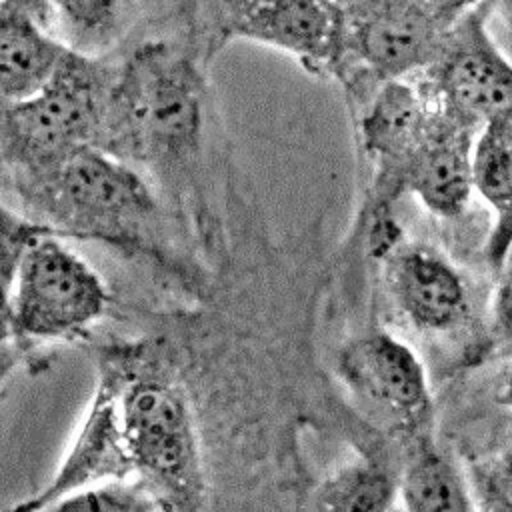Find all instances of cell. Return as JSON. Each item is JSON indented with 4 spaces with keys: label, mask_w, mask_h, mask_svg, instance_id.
Wrapping results in <instances>:
<instances>
[{
    "label": "cell",
    "mask_w": 512,
    "mask_h": 512,
    "mask_svg": "<svg viewBox=\"0 0 512 512\" xmlns=\"http://www.w3.org/2000/svg\"><path fill=\"white\" fill-rule=\"evenodd\" d=\"M396 458L400 512H476L456 456L438 434Z\"/></svg>",
    "instance_id": "8fae6325"
},
{
    "label": "cell",
    "mask_w": 512,
    "mask_h": 512,
    "mask_svg": "<svg viewBox=\"0 0 512 512\" xmlns=\"http://www.w3.org/2000/svg\"><path fill=\"white\" fill-rule=\"evenodd\" d=\"M220 34L272 48L314 76H342L348 58L336 0H216Z\"/></svg>",
    "instance_id": "ba28073f"
},
{
    "label": "cell",
    "mask_w": 512,
    "mask_h": 512,
    "mask_svg": "<svg viewBox=\"0 0 512 512\" xmlns=\"http://www.w3.org/2000/svg\"><path fill=\"white\" fill-rule=\"evenodd\" d=\"M112 480L142 486L158 512L206 510L194 400L166 340H120L98 350L94 390L64 458L38 492L8 510Z\"/></svg>",
    "instance_id": "6da1fadb"
},
{
    "label": "cell",
    "mask_w": 512,
    "mask_h": 512,
    "mask_svg": "<svg viewBox=\"0 0 512 512\" xmlns=\"http://www.w3.org/2000/svg\"><path fill=\"white\" fill-rule=\"evenodd\" d=\"M392 512H400V508H394V510H392Z\"/></svg>",
    "instance_id": "7402d4cb"
},
{
    "label": "cell",
    "mask_w": 512,
    "mask_h": 512,
    "mask_svg": "<svg viewBox=\"0 0 512 512\" xmlns=\"http://www.w3.org/2000/svg\"><path fill=\"white\" fill-rule=\"evenodd\" d=\"M374 262L386 304L408 332L450 340L472 330L470 280L444 250L402 234Z\"/></svg>",
    "instance_id": "52a82bcc"
},
{
    "label": "cell",
    "mask_w": 512,
    "mask_h": 512,
    "mask_svg": "<svg viewBox=\"0 0 512 512\" xmlns=\"http://www.w3.org/2000/svg\"><path fill=\"white\" fill-rule=\"evenodd\" d=\"M334 370L394 454L438 434L428 368L404 336L386 328L356 334L338 348Z\"/></svg>",
    "instance_id": "8992f818"
},
{
    "label": "cell",
    "mask_w": 512,
    "mask_h": 512,
    "mask_svg": "<svg viewBox=\"0 0 512 512\" xmlns=\"http://www.w3.org/2000/svg\"><path fill=\"white\" fill-rule=\"evenodd\" d=\"M206 86L196 64L152 42L116 68L98 148L148 180L178 184L198 166Z\"/></svg>",
    "instance_id": "3957f363"
},
{
    "label": "cell",
    "mask_w": 512,
    "mask_h": 512,
    "mask_svg": "<svg viewBox=\"0 0 512 512\" xmlns=\"http://www.w3.org/2000/svg\"><path fill=\"white\" fill-rule=\"evenodd\" d=\"M486 20H494L508 36H512V0H480Z\"/></svg>",
    "instance_id": "d6986e66"
},
{
    "label": "cell",
    "mask_w": 512,
    "mask_h": 512,
    "mask_svg": "<svg viewBox=\"0 0 512 512\" xmlns=\"http://www.w3.org/2000/svg\"><path fill=\"white\" fill-rule=\"evenodd\" d=\"M476 134L478 126L442 100L426 132L398 168V196L408 192L438 220H458L474 196L472 148Z\"/></svg>",
    "instance_id": "9c48e42d"
},
{
    "label": "cell",
    "mask_w": 512,
    "mask_h": 512,
    "mask_svg": "<svg viewBox=\"0 0 512 512\" xmlns=\"http://www.w3.org/2000/svg\"><path fill=\"white\" fill-rule=\"evenodd\" d=\"M108 304L102 276L50 230L24 248L6 294L12 332L30 350L84 336Z\"/></svg>",
    "instance_id": "5b68a950"
},
{
    "label": "cell",
    "mask_w": 512,
    "mask_h": 512,
    "mask_svg": "<svg viewBox=\"0 0 512 512\" xmlns=\"http://www.w3.org/2000/svg\"><path fill=\"white\" fill-rule=\"evenodd\" d=\"M10 186L22 214L50 232L182 274L150 180L112 154L84 148L44 174L10 178Z\"/></svg>",
    "instance_id": "7a4b0ae2"
},
{
    "label": "cell",
    "mask_w": 512,
    "mask_h": 512,
    "mask_svg": "<svg viewBox=\"0 0 512 512\" xmlns=\"http://www.w3.org/2000/svg\"><path fill=\"white\" fill-rule=\"evenodd\" d=\"M452 20H458L468 10H472L480 0H434Z\"/></svg>",
    "instance_id": "ffe728a7"
},
{
    "label": "cell",
    "mask_w": 512,
    "mask_h": 512,
    "mask_svg": "<svg viewBox=\"0 0 512 512\" xmlns=\"http://www.w3.org/2000/svg\"><path fill=\"white\" fill-rule=\"evenodd\" d=\"M22 512H158V508L148 492L136 482L112 480L70 490Z\"/></svg>",
    "instance_id": "9a60e30c"
},
{
    "label": "cell",
    "mask_w": 512,
    "mask_h": 512,
    "mask_svg": "<svg viewBox=\"0 0 512 512\" xmlns=\"http://www.w3.org/2000/svg\"><path fill=\"white\" fill-rule=\"evenodd\" d=\"M494 278L496 284L484 324V362L512 358V246L494 272Z\"/></svg>",
    "instance_id": "2e32d148"
},
{
    "label": "cell",
    "mask_w": 512,
    "mask_h": 512,
    "mask_svg": "<svg viewBox=\"0 0 512 512\" xmlns=\"http://www.w3.org/2000/svg\"><path fill=\"white\" fill-rule=\"evenodd\" d=\"M68 48L48 30L0 6V102L36 94L58 70Z\"/></svg>",
    "instance_id": "7c38bea8"
},
{
    "label": "cell",
    "mask_w": 512,
    "mask_h": 512,
    "mask_svg": "<svg viewBox=\"0 0 512 512\" xmlns=\"http://www.w3.org/2000/svg\"><path fill=\"white\" fill-rule=\"evenodd\" d=\"M398 500V458L386 440L360 446L310 492L302 512H392Z\"/></svg>",
    "instance_id": "30bf717a"
},
{
    "label": "cell",
    "mask_w": 512,
    "mask_h": 512,
    "mask_svg": "<svg viewBox=\"0 0 512 512\" xmlns=\"http://www.w3.org/2000/svg\"><path fill=\"white\" fill-rule=\"evenodd\" d=\"M2 10L34 22L52 34V18L56 0H0ZM54 36V34H52Z\"/></svg>",
    "instance_id": "ac0fdd59"
},
{
    "label": "cell",
    "mask_w": 512,
    "mask_h": 512,
    "mask_svg": "<svg viewBox=\"0 0 512 512\" xmlns=\"http://www.w3.org/2000/svg\"><path fill=\"white\" fill-rule=\"evenodd\" d=\"M134 0H56L52 34L72 52L100 58L124 34Z\"/></svg>",
    "instance_id": "5bb4252c"
},
{
    "label": "cell",
    "mask_w": 512,
    "mask_h": 512,
    "mask_svg": "<svg viewBox=\"0 0 512 512\" xmlns=\"http://www.w3.org/2000/svg\"><path fill=\"white\" fill-rule=\"evenodd\" d=\"M30 354L32 350L24 346L12 332L8 308L0 302V388L18 370V366L30 358Z\"/></svg>",
    "instance_id": "e0dca14e"
},
{
    "label": "cell",
    "mask_w": 512,
    "mask_h": 512,
    "mask_svg": "<svg viewBox=\"0 0 512 512\" xmlns=\"http://www.w3.org/2000/svg\"><path fill=\"white\" fill-rule=\"evenodd\" d=\"M116 68L68 50L30 98L0 102V160L10 178L44 174L84 148H98Z\"/></svg>",
    "instance_id": "277c9868"
},
{
    "label": "cell",
    "mask_w": 512,
    "mask_h": 512,
    "mask_svg": "<svg viewBox=\"0 0 512 512\" xmlns=\"http://www.w3.org/2000/svg\"><path fill=\"white\" fill-rule=\"evenodd\" d=\"M492 434L466 440L456 452L476 512H512V412Z\"/></svg>",
    "instance_id": "4fadbf2b"
},
{
    "label": "cell",
    "mask_w": 512,
    "mask_h": 512,
    "mask_svg": "<svg viewBox=\"0 0 512 512\" xmlns=\"http://www.w3.org/2000/svg\"><path fill=\"white\" fill-rule=\"evenodd\" d=\"M498 402L512 412V370H508V374L504 376L502 384H500V392H498Z\"/></svg>",
    "instance_id": "44dd1931"
}]
</instances>
